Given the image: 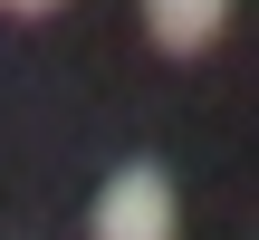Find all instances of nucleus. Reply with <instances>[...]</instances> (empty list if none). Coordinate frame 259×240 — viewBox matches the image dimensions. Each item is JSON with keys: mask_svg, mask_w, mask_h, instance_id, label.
<instances>
[{"mask_svg": "<svg viewBox=\"0 0 259 240\" xmlns=\"http://www.w3.org/2000/svg\"><path fill=\"white\" fill-rule=\"evenodd\" d=\"M0 10H19V19H48V10H67V0H0Z\"/></svg>", "mask_w": 259, "mask_h": 240, "instance_id": "obj_3", "label": "nucleus"}, {"mask_svg": "<svg viewBox=\"0 0 259 240\" xmlns=\"http://www.w3.org/2000/svg\"><path fill=\"white\" fill-rule=\"evenodd\" d=\"M87 240H173V173L163 164H125L87 202Z\"/></svg>", "mask_w": 259, "mask_h": 240, "instance_id": "obj_1", "label": "nucleus"}, {"mask_svg": "<svg viewBox=\"0 0 259 240\" xmlns=\"http://www.w3.org/2000/svg\"><path fill=\"white\" fill-rule=\"evenodd\" d=\"M221 29H231V0H144V38L163 58H202Z\"/></svg>", "mask_w": 259, "mask_h": 240, "instance_id": "obj_2", "label": "nucleus"}]
</instances>
